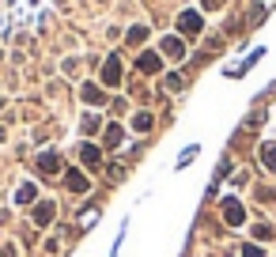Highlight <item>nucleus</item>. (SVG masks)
I'll use <instances>...</instances> for the list:
<instances>
[{
	"instance_id": "1",
	"label": "nucleus",
	"mask_w": 276,
	"mask_h": 257,
	"mask_svg": "<svg viewBox=\"0 0 276 257\" xmlns=\"http://www.w3.org/2000/svg\"><path fill=\"white\" fill-rule=\"evenodd\" d=\"M178 27H182V34H197V30H201V15H197V12H182Z\"/></svg>"
},
{
	"instance_id": "2",
	"label": "nucleus",
	"mask_w": 276,
	"mask_h": 257,
	"mask_svg": "<svg viewBox=\"0 0 276 257\" xmlns=\"http://www.w3.org/2000/svg\"><path fill=\"white\" fill-rule=\"evenodd\" d=\"M223 216H227V223H242V220H246V212H242V204H239V200H227Z\"/></svg>"
},
{
	"instance_id": "3",
	"label": "nucleus",
	"mask_w": 276,
	"mask_h": 257,
	"mask_svg": "<svg viewBox=\"0 0 276 257\" xmlns=\"http://www.w3.org/2000/svg\"><path fill=\"white\" fill-rule=\"evenodd\" d=\"M163 53H167V57H174V61H178V57H182L186 50H182V42H178V38H167V42H163Z\"/></svg>"
},
{
	"instance_id": "4",
	"label": "nucleus",
	"mask_w": 276,
	"mask_h": 257,
	"mask_svg": "<svg viewBox=\"0 0 276 257\" xmlns=\"http://www.w3.org/2000/svg\"><path fill=\"white\" fill-rule=\"evenodd\" d=\"M102 79H106V83H117V79H121V64L110 61V64H106V72H102Z\"/></svg>"
},
{
	"instance_id": "5",
	"label": "nucleus",
	"mask_w": 276,
	"mask_h": 257,
	"mask_svg": "<svg viewBox=\"0 0 276 257\" xmlns=\"http://www.w3.org/2000/svg\"><path fill=\"white\" fill-rule=\"evenodd\" d=\"M159 68V57H155V53H144V57H140V72H155Z\"/></svg>"
},
{
	"instance_id": "6",
	"label": "nucleus",
	"mask_w": 276,
	"mask_h": 257,
	"mask_svg": "<svg viewBox=\"0 0 276 257\" xmlns=\"http://www.w3.org/2000/svg\"><path fill=\"white\" fill-rule=\"evenodd\" d=\"M15 197H19V204H30V197H34V186H23Z\"/></svg>"
},
{
	"instance_id": "7",
	"label": "nucleus",
	"mask_w": 276,
	"mask_h": 257,
	"mask_svg": "<svg viewBox=\"0 0 276 257\" xmlns=\"http://www.w3.org/2000/svg\"><path fill=\"white\" fill-rule=\"evenodd\" d=\"M68 186H72V189H87V178H80V174H68Z\"/></svg>"
},
{
	"instance_id": "8",
	"label": "nucleus",
	"mask_w": 276,
	"mask_h": 257,
	"mask_svg": "<svg viewBox=\"0 0 276 257\" xmlns=\"http://www.w3.org/2000/svg\"><path fill=\"white\" fill-rule=\"evenodd\" d=\"M106 144H121V128H117V125L106 128Z\"/></svg>"
},
{
	"instance_id": "9",
	"label": "nucleus",
	"mask_w": 276,
	"mask_h": 257,
	"mask_svg": "<svg viewBox=\"0 0 276 257\" xmlns=\"http://www.w3.org/2000/svg\"><path fill=\"white\" fill-rule=\"evenodd\" d=\"M42 166L53 174V170H57V155H42Z\"/></svg>"
},
{
	"instance_id": "10",
	"label": "nucleus",
	"mask_w": 276,
	"mask_h": 257,
	"mask_svg": "<svg viewBox=\"0 0 276 257\" xmlns=\"http://www.w3.org/2000/svg\"><path fill=\"white\" fill-rule=\"evenodd\" d=\"M265 163H269L272 170H276V148H265Z\"/></svg>"
},
{
	"instance_id": "11",
	"label": "nucleus",
	"mask_w": 276,
	"mask_h": 257,
	"mask_svg": "<svg viewBox=\"0 0 276 257\" xmlns=\"http://www.w3.org/2000/svg\"><path fill=\"white\" fill-rule=\"evenodd\" d=\"M242 257H265V253L257 250V246H246V250H242Z\"/></svg>"
},
{
	"instance_id": "12",
	"label": "nucleus",
	"mask_w": 276,
	"mask_h": 257,
	"mask_svg": "<svg viewBox=\"0 0 276 257\" xmlns=\"http://www.w3.org/2000/svg\"><path fill=\"white\" fill-rule=\"evenodd\" d=\"M216 4H223V0H204V8H216Z\"/></svg>"
}]
</instances>
